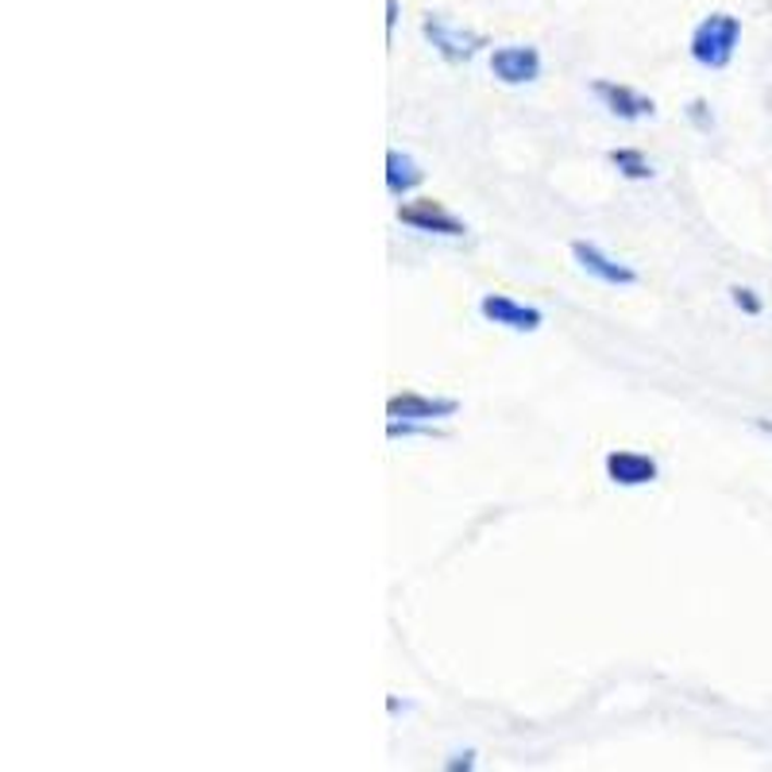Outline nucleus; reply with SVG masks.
<instances>
[{
	"label": "nucleus",
	"instance_id": "1a4fd4ad",
	"mask_svg": "<svg viewBox=\"0 0 772 772\" xmlns=\"http://www.w3.org/2000/svg\"><path fill=\"white\" fill-rule=\"evenodd\" d=\"M421 32H425V39L433 42L437 51H441L449 62H467L471 54L479 51V47H483V35H471V32H459V27H449L441 16L425 20Z\"/></svg>",
	"mask_w": 772,
	"mask_h": 772
},
{
	"label": "nucleus",
	"instance_id": "f03ea898",
	"mask_svg": "<svg viewBox=\"0 0 772 772\" xmlns=\"http://www.w3.org/2000/svg\"><path fill=\"white\" fill-rule=\"evenodd\" d=\"M399 221L409 224L414 232H429V236H449V240H459L467 232V224L459 221L456 212H449L441 201H433V197H421V201H402L399 205Z\"/></svg>",
	"mask_w": 772,
	"mask_h": 772
},
{
	"label": "nucleus",
	"instance_id": "ddd939ff",
	"mask_svg": "<svg viewBox=\"0 0 772 772\" xmlns=\"http://www.w3.org/2000/svg\"><path fill=\"white\" fill-rule=\"evenodd\" d=\"M691 120H696L699 127H711V120H707V105H703V101H691Z\"/></svg>",
	"mask_w": 772,
	"mask_h": 772
},
{
	"label": "nucleus",
	"instance_id": "20e7f679",
	"mask_svg": "<svg viewBox=\"0 0 772 772\" xmlns=\"http://www.w3.org/2000/svg\"><path fill=\"white\" fill-rule=\"evenodd\" d=\"M572 259L579 264V271H587L591 279L606 282V286H634L637 271L629 264H618L614 255H606L599 244H587V240H576L572 244Z\"/></svg>",
	"mask_w": 772,
	"mask_h": 772
},
{
	"label": "nucleus",
	"instance_id": "423d86ee",
	"mask_svg": "<svg viewBox=\"0 0 772 772\" xmlns=\"http://www.w3.org/2000/svg\"><path fill=\"white\" fill-rule=\"evenodd\" d=\"M459 409L456 399H429V394H394L391 402H387V417H394V421H425L433 425L441 421V417H452Z\"/></svg>",
	"mask_w": 772,
	"mask_h": 772
},
{
	"label": "nucleus",
	"instance_id": "9d476101",
	"mask_svg": "<svg viewBox=\"0 0 772 772\" xmlns=\"http://www.w3.org/2000/svg\"><path fill=\"white\" fill-rule=\"evenodd\" d=\"M425 182V170L417 167L409 155H402L399 147H391L387 151V189H391V197H406L409 189H417Z\"/></svg>",
	"mask_w": 772,
	"mask_h": 772
},
{
	"label": "nucleus",
	"instance_id": "7ed1b4c3",
	"mask_svg": "<svg viewBox=\"0 0 772 772\" xmlns=\"http://www.w3.org/2000/svg\"><path fill=\"white\" fill-rule=\"evenodd\" d=\"M479 317L491 324H502L510 332H537L544 324V314L537 306H522L510 294H483L479 297Z\"/></svg>",
	"mask_w": 772,
	"mask_h": 772
},
{
	"label": "nucleus",
	"instance_id": "2eb2a0df",
	"mask_svg": "<svg viewBox=\"0 0 772 772\" xmlns=\"http://www.w3.org/2000/svg\"><path fill=\"white\" fill-rule=\"evenodd\" d=\"M387 12H391V16H387V27L394 32V20H399V0H387Z\"/></svg>",
	"mask_w": 772,
	"mask_h": 772
},
{
	"label": "nucleus",
	"instance_id": "f257e3e1",
	"mask_svg": "<svg viewBox=\"0 0 772 772\" xmlns=\"http://www.w3.org/2000/svg\"><path fill=\"white\" fill-rule=\"evenodd\" d=\"M738 39H742L738 16H731V12H714V16H707L703 24L691 32V59H696L699 66H711V70L731 66Z\"/></svg>",
	"mask_w": 772,
	"mask_h": 772
},
{
	"label": "nucleus",
	"instance_id": "f8f14e48",
	"mask_svg": "<svg viewBox=\"0 0 772 772\" xmlns=\"http://www.w3.org/2000/svg\"><path fill=\"white\" fill-rule=\"evenodd\" d=\"M731 302L742 309V314H749V317H757V314L764 309V306H761V297H757L749 286H731Z\"/></svg>",
	"mask_w": 772,
	"mask_h": 772
},
{
	"label": "nucleus",
	"instance_id": "dca6fc26",
	"mask_svg": "<svg viewBox=\"0 0 772 772\" xmlns=\"http://www.w3.org/2000/svg\"><path fill=\"white\" fill-rule=\"evenodd\" d=\"M757 429H761V433H769V437H772V421H757Z\"/></svg>",
	"mask_w": 772,
	"mask_h": 772
},
{
	"label": "nucleus",
	"instance_id": "4468645a",
	"mask_svg": "<svg viewBox=\"0 0 772 772\" xmlns=\"http://www.w3.org/2000/svg\"><path fill=\"white\" fill-rule=\"evenodd\" d=\"M471 757H476V753H459L456 761H449V769H471V764H476Z\"/></svg>",
	"mask_w": 772,
	"mask_h": 772
},
{
	"label": "nucleus",
	"instance_id": "0eeeda50",
	"mask_svg": "<svg viewBox=\"0 0 772 772\" xmlns=\"http://www.w3.org/2000/svg\"><path fill=\"white\" fill-rule=\"evenodd\" d=\"M491 70L494 77L506 85H529L541 77V54H537L534 47H522V42L499 47V51L491 54Z\"/></svg>",
	"mask_w": 772,
	"mask_h": 772
},
{
	"label": "nucleus",
	"instance_id": "6e6552de",
	"mask_svg": "<svg viewBox=\"0 0 772 772\" xmlns=\"http://www.w3.org/2000/svg\"><path fill=\"white\" fill-rule=\"evenodd\" d=\"M661 476V467H657L653 456L646 452H629V449H614L606 452V479L618 487H646V483H657Z\"/></svg>",
	"mask_w": 772,
	"mask_h": 772
},
{
	"label": "nucleus",
	"instance_id": "9b49d317",
	"mask_svg": "<svg viewBox=\"0 0 772 772\" xmlns=\"http://www.w3.org/2000/svg\"><path fill=\"white\" fill-rule=\"evenodd\" d=\"M606 159H611V167H618V174L622 179H629V182H649L657 174L653 162L637 151V147H614Z\"/></svg>",
	"mask_w": 772,
	"mask_h": 772
},
{
	"label": "nucleus",
	"instance_id": "39448f33",
	"mask_svg": "<svg viewBox=\"0 0 772 772\" xmlns=\"http://www.w3.org/2000/svg\"><path fill=\"white\" fill-rule=\"evenodd\" d=\"M591 94L603 101V109L618 120H649L657 117V101L646 94H634L629 85L618 82H591Z\"/></svg>",
	"mask_w": 772,
	"mask_h": 772
}]
</instances>
